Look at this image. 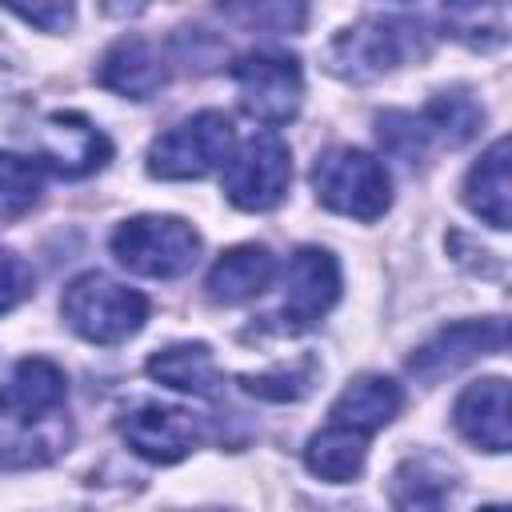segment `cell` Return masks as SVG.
<instances>
[{"label": "cell", "mask_w": 512, "mask_h": 512, "mask_svg": "<svg viewBox=\"0 0 512 512\" xmlns=\"http://www.w3.org/2000/svg\"><path fill=\"white\" fill-rule=\"evenodd\" d=\"M424 52H428L424 24L404 20V16H368V20L336 32L324 60H328V72H336L340 80L364 84V80H376Z\"/></svg>", "instance_id": "6da1fadb"}, {"label": "cell", "mask_w": 512, "mask_h": 512, "mask_svg": "<svg viewBox=\"0 0 512 512\" xmlns=\"http://www.w3.org/2000/svg\"><path fill=\"white\" fill-rule=\"evenodd\" d=\"M60 312L76 336L92 344H120L144 328L148 296L104 272H84L64 288Z\"/></svg>", "instance_id": "7a4b0ae2"}, {"label": "cell", "mask_w": 512, "mask_h": 512, "mask_svg": "<svg viewBox=\"0 0 512 512\" xmlns=\"http://www.w3.org/2000/svg\"><path fill=\"white\" fill-rule=\"evenodd\" d=\"M108 244L120 268L152 280H176L200 260V232L180 216H132L112 232Z\"/></svg>", "instance_id": "3957f363"}, {"label": "cell", "mask_w": 512, "mask_h": 512, "mask_svg": "<svg viewBox=\"0 0 512 512\" xmlns=\"http://www.w3.org/2000/svg\"><path fill=\"white\" fill-rule=\"evenodd\" d=\"M312 188L324 208L352 216V220H380L392 204V180H388L384 164L348 144H336L316 156Z\"/></svg>", "instance_id": "277c9868"}, {"label": "cell", "mask_w": 512, "mask_h": 512, "mask_svg": "<svg viewBox=\"0 0 512 512\" xmlns=\"http://www.w3.org/2000/svg\"><path fill=\"white\" fill-rule=\"evenodd\" d=\"M232 144H236L232 120L216 108H204L152 140L148 172L160 180H200V176L224 168Z\"/></svg>", "instance_id": "5b68a950"}, {"label": "cell", "mask_w": 512, "mask_h": 512, "mask_svg": "<svg viewBox=\"0 0 512 512\" xmlns=\"http://www.w3.org/2000/svg\"><path fill=\"white\" fill-rule=\"evenodd\" d=\"M288 184H292V152L272 132L248 136L224 160V196L244 212L276 208L288 196Z\"/></svg>", "instance_id": "8992f818"}, {"label": "cell", "mask_w": 512, "mask_h": 512, "mask_svg": "<svg viewBox=\"0 0 512 512\" xmlns=\"http://www.w3.org/2000/svg\"><path fill=\"white\" fill-rule=\"evenodd\" d=\"M232 80L240 92V108L244 116H252L256 124H288L300 112L304 100V76H300V60L284 56V52H248L232 64Z\"/></svg>", "instance_id": "52a82bcc"}, {"label": "cell", "mask_w": 512, "mask_h": 512, "mask_svg": "<svg viewBox=\"0 0 512 512\" xmlns=\"http://www.w3.org/2000/svg\"><path fill=\"white\" fill-rule=\"evenodd\" d=\"M340 300V264L328 248H296V256L288 260L284 272V304H280V320L288 332H304L312 328L320 316H328V308Z\"/></svg>", "instance_id": "ba28073f"}, {"label": "cell", "mask_w": 512, "mask_h": 512, "mask_svg": "<svg viewBox=\"0 0 512 512\" xmlns=\"http://www.w3.org/2000/svg\"><path fill=\"white\" fill-rule=\"evenodd\" d=\"M116 428L124 444L152 464H176L200 444V420L168 404H136L132 412L120 416Z\"/></svg>", "instance_id": "9c48e42d"}, {"label": "cell", "mask_w": 512, "mask_h": 512, "mask_svg": "<svg viewBox=\"0 0 512 512\" xmlns=\"http://www.w3.org/2000/svg\"><path fill=\"white\" fill-rule=\"evenodd\" d=\"M68 380L44 356H24L0 384V424H44L64 412Z\"/></svg>", "instance_id": "30bf717a"}, {"label": "cell", "mask_w": 512, "mask_h": 512, "mask_svg": "<svg viewBox=\"0 0 512 512\" xmlns=\"http://www.w3.org/2000/svg\"><path fill=\"white\" fill-rule=\"evenodd\" d=\"M36 156L60 176H88L108 164V136L80 112H52L36 128Z\"/></svg>", "instance_id": "8fae6325"}, {"label": "cell", "mask_w": 512, "mask_h": 512, "mask_svg": "<svg viewBox=\"0 0 512 512\" xmlns=\"http://www.w3.org/2000/svg\"><path fill=\"white\" fill-rule=\"evenodd\" d=\"M500 348H504V320H460V324L440 328L432 340H424L408 356V372L420 380H440Z\"/></svg>", "instance_id": "7c38bea8"}, {"label": "cell", "mask_w": 512, "mask_h": 512, "mask_svg": "<svg viewBox=\"0 0 512 512\" xmlns=\"http://www.w3.org/2000/svg\"><path fill=\"white\" fill-rule=\"evenodd\" d=\"M96 80L100 88L128 96V100H148L168 84V60L156 44H148L144 36H124L116 40L100 64H96Z\"/></svg>", "instance_id": "4fadbf2b"}, {"label": "cell", "mask_w": 512, "mask_h": 512, "mask_svg": "<svg viewBox=\"0 0 512 512\" xmlns=\"http://www.w3.org/2000/svg\"><path fill=\"white\" fill-rule=\"evenodd\" d=\"M456 432L484 448V452H508L512 444V420H508V380L504 376H488L476 380L460 392L456 400Z\"/></svg>", "instance_id": "5bb4252c"}, {"label": "cell", "mask_w": 512, "mask_h": 512, "mask_svg": "<svg viewBox=\"0 0 512 512\" xmlns=\"http://www.w3.org/2000/svg\"><path fill=\"white\" fill-rule=\"evenodd\" d=\"M272 276H276V256L264 244H236L212 264L204 288L212 304H244L260 296L272 284Z\"/></svg>", "instance_id": "9a60e30c"}, {"label": "cell", "mask_w": 512, "mask_h": 512, "mask_svg": "<svg viewBox=\"0 0 512 512\" xmlns=\"http://www.w3.org/2000/svg\"><path fill=\"white\" fill-rule=\"evenodd\" d=\"M400 404H404V392H400L396 380H388L380 372H364V376H356V380H348L340 388V396L332 400L328 416L336 424H348V428L372 436L400 412Z\"/></svg>", "instance_id": "2e32d148"}, {"label": "cell", "mask_w": 512, "mask_h": 512, "mask_svg": "<svg viewBox=\"0 0 512 512\" xmlns=\"http://www.w3.org/2000/svg\"><path fill=\"white\" fill-rule=\"evenodd\" d=\"M364 460H368V436L348 428V424H328L324 432H316L308 444H304V464L312 476L328 480V484H348L364 472Z\"/></svg>", "instance_id": "e0dca14e"}, {"label": "cell", "mask_w": 512, "mask_h": 512, "mask_svg": "<svg viewBox=\"0 0 512 512\" xmlns=\"http://www.w3.org/2000/svg\"><path fill=\"white\" fill-rule=\"evenodd\" d=\"M464 204L492 224L496 232L508 228V140L500 136L464 176Z\"/></svg>", "instance_id": "ac0fdd59"}, {"label": "cell", "mask_w": 512, "mask_h": 512, "mask_svg": "<svg viewBox=\"0 0 512 512\" xmlns=\"http://www.w3.org/2000/svg\"><path fill=\"white\" fill-rule=\"evenodd\" d=\"M148 376L160 380L164 388L188 392V396H216L220 388V368L212 360L208 344H172L148 360Z\"/></svg>", "instance_id": "d6986e66"}, {"label": "cell", "mask_w": 512, "mask_h": 512, "mask_svg": "<svg viewBox=\"0 0 512 512\" xmlns=\"http://www.w3.org/2000/svg\"><path fill=\"white\" fill-rule=\"evenodd\" d=\"M72 440L64 416L44 424H0V468H40L56 460Z\"/></svg>", "instance_id": "ffe728a7"}, {"label": "cell", "mask_w": 512, "mask_h": 512, "mask_svg": "<svg viewBox=\"0 0 512 512\" xmlns=\"http://www.w3.org/2000/svg\"><path fill=\"white\" fill-rule=\"evenodd\" d=\"M444 28L480 52L508 44V0H444Z\"/></svg>", "instance_id": "44dd1931"}, {"label": "cell", "mask_w": 512, "mask_h": 512, "mask_svg": "<svg viewBox=\"0 0 512 512\" xmlns=\"http://www.w3.org/2000/svg\"><path fill=\"white\" fill-rule=\"evenodd\" d=\"M420 124H424V136L432 148H460L468 144L480 124H484V108L468 96V92H440L432 96L420 112Z\"/></svg>", "instance_id": "7402d4cb"}, {"label": "cell", "mask_w": 512, "mask_h": 512, "mask_svg": "<svg viewBox=\"0 0 512 512\" xmlns=\"http://www.w3.org/2000/svg\"><path fill=\"white\" fill-rule=\"evenodd\" d=\"M452 492V468L440 456H412L392 476L396 508H436Z\"/></svg>", "instance_id": "603a6c76"}, {"label": "cell", "mask_w": 512, "mask_h": 512, "mask_svg": "<svg viewBox=\"0 0 512 512\" xmlns=\"http://www.w3.org/2000/svg\"><path fill=\"white\" fill-rule=\"evenodd\" d=\"M216 12L232 28L288 36V32H300L304 28L308 0H216Z\"/></svg>", "instance_id": "cb8c5ba5"}, {"label": "cell", "mask_w": 512, "mask_h": 512, "mask_svg": "<svg viewBox=\"0 0 512 512\" xmlns=\"http://www.w3.org/2000/svg\"><path fill=\"white\" fill-rule=\"evenodd\" d=\"M316 376H320V364H316L312 356H300V360H292V364L240 376V388L252 392V396H260V400L288 404V400H304V396L316 388Z\"/></svg>", "instance_id": "d4e9b609"}, {"label": "cell", "mask_w": 512, "mask_h": 512, "mask_svg": "<svg viewBox=\"0 0 512 512\" xmlns=\"http://www.w3.org/2000/svg\"><path fill=\"white\" fill-rule=\"evenodd\" d=\"M40 168L24 156L0 152V220L24 216L40 200Z\"/></svg>", "instance_id": "484cf974"}, {"label": "cell", "mask_w": 512, "mask_h": 512, "mask_svg": "<svg viewBox=\"0 0 512 512\" xmlns=\"http://www.w3.org/2000/svg\"><path fill=\"white\" fill-rule=\"evenodd\" d=\"M0 4L40 32H68L76 20V0H0Z\"/></svg>", "instance_id": "4316f807"}, {"label": "cell", "mask_w": 512, "mask_h": 512, "mask_svg": "<svg viewBox=\"0 0 512 512\" xmlns=\"http://www.w3.org/2000/svg\"><path fill=\"white\" fill-rule=\"evenodd\" d=\"M32 288H36V276L28 260H20L12 248H0V312H12L16 304H24Z\"/></svg>", "instance_id": "83f0119b"}, {"label": "cell", "mask_w": 512, "mask_h": 512, "mask_svg": "<svg viewBox=\"0 0 512 512\" xmlns=\"http://www.w3.org/2000/svg\"><path fill=\"white\" fill-rule=\"evenodd\" d=\"M108 16H140L148 8V0H100Z\"/></svg>", "instance_id": "f1b7e54d"}]
</instances>
